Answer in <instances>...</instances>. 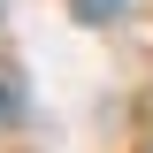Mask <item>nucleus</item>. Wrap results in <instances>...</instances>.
I'll return each instance as SVG.
<instances>
[{
  "mask_svg": "<svg viewBox=\"0 0 153 153\" xmlns=\"http://www.w3.org/2000/svg\"><path fill=\"white\" fill-rule=\"evenodd\" d=\"M8 115H16V92H8V84H0V123H8Z\"/></svg>",
  "mask_w": 153,
  "mask_h": 153,
  "instance_id": "f257e3e1",
  "label": "nucleus"
}]
</instances>
